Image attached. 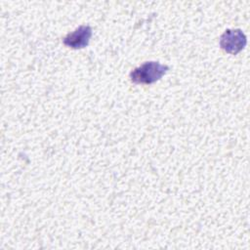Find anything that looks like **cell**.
<instances>
[{
  "instance_id": "3957f363",
  "label": "cell",
  "mask_w": 250,
  "mask_h": 250,
  "mask_svg": "<svg viewBox=\"0 0 250 250\" xmlns=\"http://www.w3.org/2000/svg\"><path fill=\"white\" fill-rule=\"evenodd\" d=\"M92 37L90 25H80L74 31L68 33L62 40L63 44L72 49H82L88 46Z\"/></svg>"
},
{
  "instance_id": "7a4b0ae2",
  "label": "cell",
  "mask_w": 250,
  "mask_h": 250,
  "mask_svg": "<svg viewBox=\"0 0 250 250\" xmlns=\"http://www.w3.org/2000/svg\"><path fill=\"white\" fill-rule=\"evenodd\" d=\"M247 43V38L241 29H227L220 38V46L229 54L239 53Z\"/></svg>"
},
{
  "instance_id": "6da1fadb",
  "label": "cell",
  "mask_w": 250,
  "mask_h": 250,
  "mask_svg": "<svg viewBox=\"0 0 250 250\" xmlns=\"http://www.w3.org/2000/svg\"><path fill=\"white\" fill-rule=\"evenodd\" d=\"M168 70L169 66L159 62H146L131 71L130 78L137 84H151L158 81Z\"/></svg>"
}]
</instances>
